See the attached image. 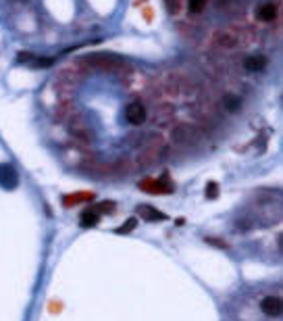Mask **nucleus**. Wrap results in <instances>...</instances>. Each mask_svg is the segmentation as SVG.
<instances>
[{"label": "nucleus", "instance_id": "1", "mask_svg": "<svg viewBox=\"0 0 283 321\" xmlns=\"http://www.w3.org/2000/svg\"><path fill=\"white\" fill-rule=\"evenodd\" d=\"M85 63L100 69V71H117V69L123 65V59L115 57L111 52H98V55L88 57V59H85Z\"/></svg>", "mask_w": 283, "mask_h": 321}, {"label": "nucleus", "instance_id": "2", "mask_svg": "<svg viewBox=\"0 0 283 321\" xmlns=\"http://www.w3.org/2000/svg\"><path fill=\"white\" fill-rule=\"evenodd\" d=\"M69 123H67V127H69V133L73 136V138H77V140H83V142H92L94 140V131H92V127L88 125V121H85L83 117H69L67 119Z\"/></svg>", "mask_w": 283, "mask_h": 321}, {"label": "nucleus", "instance_id": "3", "mask_svg": "<svg viewBox=\"0 0 283 321\" xmlns=\"http://www.w3.org/2000/svg\"><path fill=\"white\" fill-rule=\"evenodd\" d=\"M198 129H196L194 125L190 123H183V125H177L175 129H173V140H175L177 144H196L198 142Z\"/></svg>", "mask_w": 283, "mask_h": 321}, {"label": "nucleus", "instance_id": "4", "mask_svg": "<svg viewBox=\"0 0 283 321\" xmlns=\"http://www.w3.org/2000/svg\"><path fill=\"white\" fill-rule=\"evenodd\" d=\"M125 119L132 125H142L148 119V111H146V106L142 102L134 100V102H129L125 106Z\"/></svg>", "mask_w": 283, "mask_h": 321}, {"label": "nucleus", "instance_id": "5", "mask_svg": "<svg viewBox=\"0 0 283 321\" xmlns=\"http://www.w3.org/2000/svg\"><path fill=\"white\" fill-rule=\"evenodd\" d=\"M140 188L148 194H171L173 192V186L165 179H144L140 183Z\"/></svg>", "mask_w": 283, "mask_h": 321}, {"label": "nucleus", "instance_id": "6", "mask_svg": "<svg viewBox=\"0 0 283 321\" xmlns=\"http://www.w3.org/2000/svg\"><path fill=\"white\" fill-rule=\"evenodd\" d=\"M260 309H263V313L269 317H279L283 313V301L279 296H267L260 301Z\"/></svg>", "mask_w": 283, "mask_h": 321}, {"label": "nucleus", "instance_id": "7", "mask_svg": "<svg viewBox=\"0 0 283 321\" xmlns=\"http://www.w3.org/2000/svg\"><path fill=\"white\" fill-rule=\"evenodd\" d=\"M19 183V173L15 171L13 165H0V186L7 188V190H13Z\"/></svg>", "mask_w": 283, "mask_h": 321}, {"label": "nucleus", "instance_id": "8", "mask_svg": "<svg viewBox=\"0 0 283 321\" xmlns=\"http://www.w3.org/2000/svg\"><path fill=\"white\" fill-rule=\"evenodd\" d=\"M277 17V7L273 3H263L256 7V19L263 21V23H269V21H275Z\"/></svg>", "mask_w": 283, "mask_h": 321}, {"label": "nucleus", "instance_id": "9", "mask_svg": "<svg viewBox=\"0 0 283 321\" xmlns=\"http://www.w3.org/2000/svg\"><path fill=\"white\" fill-rule=\"evenodd\" d=\"M267 67V59L263 55H250L246 61H244V69L250 73H258V71H263V69Z\"/></svg>", "mask_w": 283, "mask_h": 321}, {"label": "nucleus", "instance_id": "10", "mask_svg": "<svg viewBox=\"0 0 283 321\" xmlns=\"http://www.w3.org/2000/svg\"><path fill=\"white\" fill-rule=\"evenodd\" d=\"M100 211H98V206H90V209H85L81 213V227H94L98 221H100Z\"/></svg>", "mask_w": 283, "mask_h": 321}, {"label": "nucleus", "instance_id": "11", "mask_svg": "<svg viewBox=\"0 0 283 321\" xmlns=\"http://www.w3.org/2000/svg\"><path fill=\"white\" fill-rule=\"evenodd\" d=\"M138 215L144 217V219H148V221H163V219H165V215H163L161 211L152 209V206H148V204L138 206Z\"/></svg>", "mask_w": 283, "mask_h": 321}, {"label": "nucleus", "instance_id": "12", "mask_svg": "<svg viewBox=\"0 0 283 321\" xmlns=\"http://www.w3.org/2000/svg\"><path fill=\"white\" fill-rule=\"evenodd\" d=\"M223 104H225V109H227L229 113H235V111L242 109V98L235 96V94H225Z\"/></svg>", "mask_w": 283, "mask_h": 321}, {"label": "nucleus", "instance_id": "13", "mask_svg": "<svg viewBox=\"0 0 283 321\" xmlns=\"http://www.w3.org/2000/svg\"><path fill=\"white\" fill-rule=\"evenodd\" d=\"M88 200H92V194H90V192H79V194H73V196L65 198V204L73 206L75 202H88Z\"/></svg>", "mask_w": 283, "mask_h": 321}, {"label": "nucleus", "instance_id": "14", "mask_svg": "<svg viewBox=\"0 0 283 321\" xmlns=\"http://www.w3.org/2000/svg\"><path fill=\"white\" fill-rule=\"evenodd\" d=\"M204 5H206V0H190V3H187V9H190L192 15H198V13L204 11Z\"/></svg>", "mask_w": 283, "mask_h": 321}, {"label": "nucleus", "instance_id": "15", "mask_svg": "<svg viewBox=\"0 0 283 321\" xmlns=\"http://www.w3.org/2000/svg\"><path fill=\"white\" fill-rule=\"evenodd\" d=\"M136 225H138V219H134V217H132V219H127V223H125V225H121V227L117 229V232H119V234H127V232H132V229H134Z\"/></svg>", "mask_w": 283, "mask_h": 321}, {"label": "nucleus", "instance_id": "16", "mask_svg": "<svg viewBox=\"0 0 283 321\" xmlns=\"http://www.w3.org/2000/svg\"><path fill=\"white\" fill-rule=\"evenodd\" d=\"M216 196H219V186H216V183L214 181H210L208 183V186H206V198H216Z\"/></svg>", "mask_w": 283, "mask_h": 321}, {"label": "nucleus", "instance_id": "17", "mask_svg": "<svg viewBox=\"0 0 283 321\" xmlns=\"http://www.w3.org/2000/svg\"><path fill=\"white\" fill-rule=\"evenodd\" d=\"M32 61H34V55H32V52H25V50H23V52L17 55V63H32Z\"/></svg>", "mask_w": 283, "mask_h": 321}, {"label": "nucleus", "instance_id": "18", "mask_svg": "<svg viewBox=\"0 0 283 321\" xmlns=\"http://www.w3.org/2000/svg\"><path fill=\"white\" fill-rule=\"evenodd\" d=\"M165 5H167V11L173 13V15H175V13L179 11V7H177L179 3H177V0H165Z\"/></svg>", "mask_w": 283, "mask_h": 321}, {"label": "nucleus", "instance_id": "19", "mask_svg": "<svg viewBox=\"0 0 283 321\" xmlns=\"http://www.w3.org/2000/svg\"><path fill=\"white\" fill-rule=\"evenodd\" d=\"M113 209H115L113 202H102V204L98 206V211H100V213H113Z\"/></svg>", "mask_w": 283, "mask_h": 321}, {"label": "nucleus", "instance_id": "20", "mask_svg": "<svg viewBox=\"0 0 283 321\" xmlns=\"http://www.w3.org/2000/svg\"><path fill=\"white\" fill-rule=\"evenodd\" d=\"M34 65H36V67H50V65H52V59H38V61H34Z\"/></svg>", "mask_w": 283, "mask_h": 321}]
</instances>
